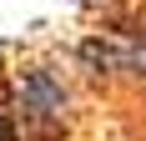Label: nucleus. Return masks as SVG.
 <instances>
[{"label": "nucleus", "instance_id": "nucleus-1", "mask_svg": "<svg viewBox=\"0 0 146 141\" xmlns=\"http://www.w3.org/2000/svg\"><path fill=\"white\" fill-rule=\"evenodd\" d=\"M5 96L15 106L25 141H71L81 126V81L71 61L56 56H25L15 66H0Z\"/></svg>", "mask_w": 146, "mask_h": 141}, {"label": "nucleus", "instance_id": "nucleus-4", "mask_svg": "<svg viewBox=\"0 0 146 141\" xmlns=\"http://www.w3.org/2000/svg\"><path fill=\"white\" fill-rule=\"evenodd\" d=\"M0 141H25L20 136V121H15V106L5 96V81H0Z\"/></svg>", "mask_w": 146, "mask_h": 141}, {"label": "nucleus", "instance_id": "nucleus-2", "mask_svg": "<svg viewBox=\"0 0 146 141\" xmlns=\"http://www.w3.org/2000/svg\"><path fill=\"white\" fill-rule=\"evenodd\" d=\"M71 70L81 86L96 91H146V20L131 10L106 15L71 45Z\"/></svg>", "mask_w": 146, "mask_h": 141}, {"label": "nucleus", "instance_id": "nucleus-3", "mask_svg": "<svg viewBox=\"0 0 146 141\" xmlns=\"http://www.w3.org/2000/svg\"><path fill=\"white\" fill-rule=\"evenodd\" d=\"M60 5H71V10H81V15H121L126 10V5H131V0H60Z\"/></svg>", "mask_w": 146, "mask_h": 141}, {"label": "nucleus", "instance_id": "nucleus-5", "mask_svg": "<svg viewBox=\"0 0 146 141\" xmlns=\"http://www.w3.org/2000/svg\"><path fill=\"white\" fill-rule=\"evenodd\" d=\"M141 20H146V10H141Z\"/></svg>", "mask_w": 146, "mask_h": 141}]
</instances>
